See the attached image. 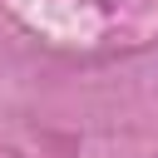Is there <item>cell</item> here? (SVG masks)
Segmentation results:
<instances>
[]
</instances>
